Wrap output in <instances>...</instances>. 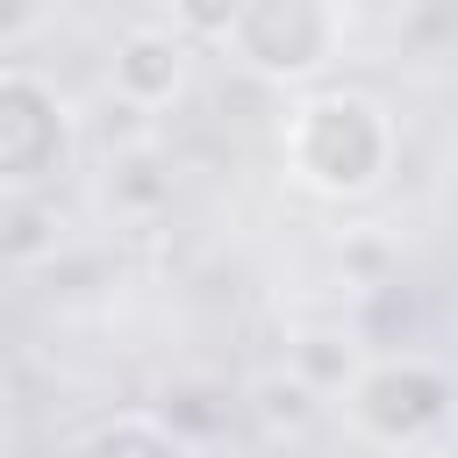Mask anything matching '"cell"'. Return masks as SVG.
I'll list each match as a JSON object with an SVG mask.
<instances>
[{"label":"cell","instance_id":"cell-1","mask_svg":"<svg viewBox=\"0 0 458 458\" xmlns=\"http://www.w3.org/2000/svg\"><path fill=\"white\" fill-rule=\"evenodd\" d=\"M401 122L365 86H301L279 114V172L315 200H372L394 179Z\"/></svg>","mask_w":458,"mask_h":458},{"label":"cell","instance_id":"cell-2","mask_svg":"<svg viewBox=\"0 0 458 458\" xmlns=\"http://www.w3.org/2000/svg\"><path fill=\"white\" fill-rule=\"evenodd\" d=\"M344 36H351V14L329 7V0H236L229 29H222V50L250 79L301 93V86H322Z\"/></svg>","mask_w":458,"mask_h":458},{"label":"cell","instance_id":"cell-3","mask_svg":"<svg viewBox=\"0 0 458 458\" xmlns=\"http://www.w3.org/2000/svg\"><path fill=\"white\" fill-rule=\"evenodd\" d=\"M344 415L379 451H422L451 422V372L429 351H365L344 379Z\"/></svg>","mask_w":458,"mask_h":458},{"label":"cell","instance_id":"cell-4","mask_svg":"<svg viewBox=\"0 0 458 458\" xmlns=\"http://www.w3.org/2000/svg\"><path fill=\"white\" fill-rule=\"evenodd\" d=\"M79 157V114L36 64H0V200H43Z\"/></svg>","mask_w":458,"mask_h":458},{"label":"cell","instance_id":"cell-5","mask_svg":"<svg viewBox=\"0 0 458 458\" xmlns=\"http://www.w3.org/2000/svg\"><path fill=\"white\" fill-rule=\"evenodd\" d=\"M186 64H193V43L165 29V14L150 21H129L114 36V57H107V93L136 114H157L186 93Z\"/></svg>","mask_w":458,"mask_h":458},{"label":"cell","instance_id":"cell-6","mask_svg":"<svg viewBox=\"0 0 458 458\" xmlns=\"http://www.w3.org/2000/svg\"><path fill=\"white\" fill-rule=\"evenodd\" d=\"M72 458H200V444H186L157 408H129V415L93 422L72 444Z\"/></svg>","mask_w":458,"mask_h":458},{"label":"cell","instance_id":"cell-7","mask_svg":"<svg viewBox=\"0 0 458 458\" xmlns=\"http://www.w3.org/2000/svg\"><path fill=\"white\" fill-rule=\"evenodd\" d=\"M250 408H258V422H265V429H279V422H286V429H301V422H315V415H322V394H308L293 372H265V379L250 386Z\"/></svg>","mask_w":458,"mask_h":458},{"label":"cell","instance_id":"cell-8","mask_svg":"<svg viewBox=\"0 0 458 458\" xmlns=\"http://www.w3.org/2000/svg\"><path fill=\"white\" fill-rule=\"evenodd\" d=\"M36 21H43V7H0V36L7 29H36Z\"/></svg>","mask_w":458,"mask_h":458}]
</instances>
